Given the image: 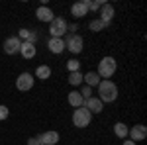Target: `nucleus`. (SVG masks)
<instances>
[{"instance_id":"obj_1","label":"nucleus","mask_w":147,"mask_h":145,"mask_svg":"<svg viewBox=\"0 0 147 145\" xmlns=\"http://www.w3.org/2000/svg\"><path fill=\"white\" fill-rule=\"evenodd\" d=\"M98 88V100L102 102V104H108V102H114L116 98H118V86H116V82H112V80H100V84L96 86Z\"/></svg>"},{"instance_id":"obj_2","label":"nucleus","mask_w":147,"mask_h":145,"mask_svg":"<svg viewBox=\"0 0 147 145\" xmlns=\"http://www.w3.org/2000/svg\"><path fill=\"white\" fill-rule=\"evenodd\" d=\"M116 69H118L116 59H114V57H104L100 63H98V71H96V75H98L100 78H106V80H108V78L116 73Z\"/></svg>"},{"instance_id":"obj_3","label":"nucleus","mask_w":147,"mask_h":145,"mask_svg":"<svg viewBox=\"0 0 147 145\" xmlns=\"http://www.w3.org/2000/svg\"><path fill=\"white\" fill-rule=\"evenodd\" d=\"M92 122V114L84 106H80V108H75L73 112V123L77 125V127H88Z\"/></svg>"},{"instance_id":"obj_4","label":"nucleus","mask_w":147,"mask_h":145,"mask_svg":"<svg viewBox=\"0 0 147 145\" xmlns=\"http://www.w3.org/2000/svg\"><path fill=\"white\" fill-rule=\"evenodd\" d=\"M82 47H84V39L77 34H69L67 39H65V49L71 51L73 55H79L80 51H82Z\"/></svg>"},{"instance_id":"obj_5","label":"nucleus","mask_w":147,"mask_h":145,"mask_svg":"<svg viewBox=\"0 0 147 145\" xmlns=\"http://www.w3.org/2000/svg\"><path fill=\"white\" fill-rule=\"evenodd\" d=\"M67 28L69 24L65 18H53L49 22V34H51V37H63L67 34Z\"/></svg>"},{"instance_id":"obj_6","label":"nucleus","mask_w":147,"mask_h":145,"mask_svg":"<svg viewBox=\"0 0 147 145\" xmlns=\"http://www.w3.org/2000/svg\"><path fill=\"white\" fill-rule=\"evenodd\" d=\"M20 37L18 35H12V37H6L4 39V53L6 55H16V53H20Z\"/></svg>"},{"instance_id":"obj_7","label":"nucleus","mask_w":147,"mask_h":145,"mask_svg":"<svg viewBox=\"0 0 147 145\" xmlns=\"http://www.w3.org/2000/svg\"><path fill=\"white\" fill-rule=\"evenodd\" d=\"M34 82H35L34 75H30V73H22L20 77L16 78V88L22 90V92H26V90H30L32 86H34Z\"/></svg>"},{"instance_id":"obj_8","label":"nucleus","mask_w":147,"mask_h":145,"mask_svg":"<svg viewBox=\"0 0 147 145\" xmlns=\"http://www.w3.org/2000/svg\"><path fill=\"white\" fill-rule=\"evenodd\" d=\"M127 137H129L131 141H136V143L137 141H143L147 137V127L143 123H137V125H134V127L127 132Z\"/></svg>"},{"instance_id":"obj_9","label":"nucleus","mask_w":147,"mask_h":145,"mask_svg":"<svg viewBox=\"0 0 147 145\" xmlns=\"http://www.w3.org/2000/svg\"><path fill=\"white\" fill-rule=\"evenodd\" d=\"M47 47H49V51H51V53L61 55V53L65 51V39H63V37H49Z\"/></svg>"},{"instance_id":"obj_10","label":"nucleus","mask_w":147,"mask_h":145,"mask_svg":"<svg viewBox=\"0 0 147 145\" xmlns=\"http://www.w3.org/2000/svg\"><path fill=\"white\" fill-rule=\"evenodd\" d=\"M82 106H84L86 110L90 112V114H100V112H102V108H104V104H102V102L98 100L96 96H90V98H86Z\"/></svg>"},{"instance_id":"obj_11","label":"nucleus","mask_w":147,"mask_h":145,"mask_svg":"<svg viewBox=\"0 0 147 145\" xmlns=\"http://www.w3.org/2000/svg\"><path fill=\"white\" fill-rule=\"evenodd\" d=\"M39 141H41V145H57L59 143V134L49 129L45 134H39Z\"/></svg>"},{"instance_id":"obj_12","label":"nucleus","mask_w":147,"mask_h":145,"mask_svg":"<svg viewBox=\"0 0 147 145\" xmlns=\"http://www.w3.org/2000/svg\"><path fill=\"white\" fill-rule=\"evenodd\" d=\"M35 16H37V20H39V22H47V24L55 18L53 10H51V8H47V6H39V8L35 10Z\"/></svg>"},{"instance_id":"obj_13","label":"nucleus","mask_w":147,"mask_h":145,"mask_svg":"<svg viewBox=\"0 0 147 145\" xmlns=\"http://www.w3.org/2000/svg\"><path fill=\"white\" fill-rule=\"evenodd\" d=\"M35 53H37V47H35L34 43L22 41V45H20V55H22L24 59H34Z\"/></svg>"},{"instance_id":"obj_14","label":"nucleus","mask_w":147,"mask_h":145,"mask_svg":"<svg viewBox=\"0 0 147 145\" xmlns=\"http://www.w3.org/2000/svg\"><path fill=\"white\" fill-rule=\"evenodd\" d=\"M98 12H100V20H102V22H104V24H110V22H112V18H114V12H116V10H114L112 4H102Z\"/></svg>"},{"instance_id":"obj_15","label":"nucleus","mask_w":147,"mask_h":145,"mask_svg":"<svg viewBox=\"0 0 147 145\" xmlns=\"http://www.w3.org/2000/svg\"><path fill=\"white\" fill-rule=\"evenodd\" d=\"M18 37H20V41H28V43H34L35 45V41H37V32H34V30H20L18 32Z\"/></svg>"},{"instance_id":"obj_16","label":"nucleus","mask_w":147,"mask_h":145,"mask_svg":"<svg viewBox=\"0 0 147 145\" xmlns=\"http://www.w3.org/2000/svg\"><path fill=\"white\" fill-rule=\"evenodd\" d=\"M67 102L71 104V106H73V108H80V106L84 104V98L80 96V92H79V90H73V92H69Z\"/></svg>"},{"instance_id":"obj_17","label":"nucleus","mask_w":147,"mask_h":145,"mask_svg":"<svg viewBox=\"0 0 147 145\" xmlns=\"http://www.w3.org/2000/svg\"><path fill=\"white\" fill-rule=\"evenodd\" d=\"M71 14L75 16V18H84L88 10H86V6H84V2L80 0V2H75L73 6H71Z\"/></svg>"},{"instance_id":"obj_18","label":"nucleus","mask_w":147,"mask_h":145,"mask_svg":"<svg viewBox=\"0 0 147 145\" xmlns=\"http://www.w3.org/2000/svg\"><path fill=\"white\" fill-rule=\"evenodd\" d=\"M100 80H102V78L98 77L94 71H92V73H86V75H82V82H86V86H90V88H92V86H98Z\"/></svg>"},{"instance_id":"obj_19","label":"nucleus","mask_w":147,"mask_h":145,"mask_svg":"<svg viewBox=\"0 0 147 145\" xmlns=\"http://www.w3.org/2000/svg\"><path fill=\"white\" fill-rule=\"evenodd\" d=\"M127 132H129V127H127L124 122L114 123V134H116V137H120V139H125V137H127Z\"/></svg>"},{"instance_id":"obj_20","label":"nucleus","mask_w":147,"mask_h":145,"mask_svg":"<svg viewBox=\"0 0 147 145\" xmlns=\"http://www.w3.org/2000/svg\"><path fill=\"white\" fill-rule=\"evenodd\" d=\"M35 77L41 78V80H47V78L51 77V69L47 67V65H39V67L35 69Z\"/></svg>"},{"instance_id":"obj_21","label":"nucleus","mask_w":147,"mask_h":145,"mask_svg":"<svg viewBox=\"0 0 147 145\" xmlns=\"http://www.w3.org/2000/svg\"><path fill=\"white\" fill-rule=\"evenodd\" d=\"M82 2H84V6H86L88 12H98L100 6L104 4V0H82Z\"/></svg>"},{"instance_id":"obj_22","label":"nucleus","mask_w":147,"mask_h":145,"mask_svg":"<svg viewBox=\"0 0 147 145\" xmlns=\"http://www.w3.org/2000/svg\"><path fill=\"white\" fill-rule=\"evenodd\" d=\"M69 84H71V86H79V84H82V73H80V71L71 73V75H69Z\"/></svg>"},{"instance_id":"obj_23","label":"nucleus","mask_w":147,"mask_h":145,"mask_svg":"<svg viewBox=\"0 0 147 145\" xmlns=\"http://www.w3.org/2000/svg\"><path fill=\"white\" fill-rule=\"evenodd\" d=\"M106 26H108V24H104L100 18H96V20H92V22L88 24V30H90V32H102Z\"/></svg>"},{"instance_id":"obj_24","label":"nucleus","mask_w":147,"mask_h":145,"mask_svg":"<svg viewBox=\"0 0 147 145\" xmlns=\"http://www.w3.org/2000/svg\"><path fill=\"white\" fill-rule=\"evenodd\" d=\"M67 69H69V73H77L80 69V61L79 59H69L67 61Z\"/></svg>"},{"instance_id":"obj_25","label":"nucleus","mask_w":147,"mask_h":145,"mask_svg":"<svg viewBox=\"0 0 147 145\" xmlns=\"http://www.w3.org/2000/svg\"><path fill=\"white\" fill-rule=\"evenodd\" d=\"M80 96H82L84 100H86V98H90V96H92V88H90V86H82V90H80Z\"/></svg>"},{"instance_id":"obj_26","label":"nucleus","mask_w":147,"mask_h":145,"mask_svg":"<svg viewBox=\"0 0 147 145\" xmlns=\"http://www.w3.org/2000/svg\"><path fill=\"white\" fill-rule=\"evenodd\" d=\"M8 114H10V110H8L4 104H0V122H2V120H6V118H8Z\"/></svg>"},{"instance_id":"obj_27","label":"nucleus","mask_w":147,"mask_h":145,"mask_svg":"<svg viewBox=\"0 0 147 145\" xmlns=\"http://www.w3.org/2000/svg\"><path fill=\"white\" fill-rule=\"evenodd\" d=\"M28 145H41V141H39V135L30 137V139H28Z\"/></svg>"},{"instance_id":"obj_28","label":"nucleus","mask_w":147,"mask_h":145,"mask_svg":"<svg viewBox=\"0 0 147 145\" xmlns=\"http://www.w3.org/2000/svg\"><path fill=\"white\" fill-rule=\"evenodd\" d=\"M122 145H136V141H131V139H127V141H124Z\"/></svg>"}]
</instances>
